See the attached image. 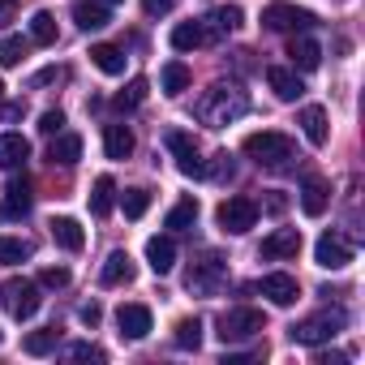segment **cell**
Returning a JSON list of instances; mask_svg holds the SVG:
<instances>
[{"label":"cell","mask_w":365,"mask_h":365,"mask_svg":"<svg viewBox=\"0 0 365 365\" xmlns=\"http://www.w3.org/2000/svg\"><path fill=\"white\" fill-rule=\"evenodd\" d=\"M211 35H207V22H176L172 26V48L176 52H194V48H202Z\"/></svg>","instance_id":"24"},{"label":"cell","mask_w":365,"mask_h":365,"mask_svg":"<svg viewBox=\"0 0 365 365\" xmlns=\"http://www.w3.org/2000/svg\"><path fill=\"white\" fill-rule=\"evenodd\" d=\"M314 262H318L322 271H344V267L352 262V245H348L339 232H322L318 245H314Z\"/></svg>","instance_id":"10"},{"label":"cell","mask_w":365,"mask_h":365,"mask_svg":"<svg viewBox=\"0 0 365 365\" xmlns=\"http://www.w3.org/2000/svg\"><path fill=\"white\" fill-rule=\"evenodd\" d=\"M262 26L267 31H279V35H297V31H309L318 26V18L301 5H288V0H275V5L262 9Z\"/></svg>","instance_id":"7"},{"label":"cell","mask_w":365,"mask_h":365,"mask_svg":"<svg viewBox=\"0 0 365 365\" xmlns=\"http://www.w3.org/2000/svg\"><path fill=\"white\" fill-rule=\"evenodd\" d=\"M344 327H348V314H344V309H318V314L301 318V322H297L288 335H292L297 344H305V348H318V344L335 339Z\"/></svg>","instance_id":"3"},{"label":"cell","mask_w":365,"mask_h":365,"mask_svg":"<svg viewBox=\"0 0 365 365\" xmlns=\"http://www.w3.org/2000/svg\"><path fill=\"white\" fill-rule=\"evenodd\" d=\"M348 356L344 352H322V356H314V365H344Z\"/></svg>","instance_id":"47"},{"label":"cell","mask_w":365,"mask_h":365,"mask_svg":"<svg viewBox=\"0 0 365 365\" xmlns=\"http://www.w3.org/2000/svg\"><path fill=\"white\" fill-rule=\"evenodd\" d=\"M31 43H56V18L48 14V9H39L35 18H31Z\"/></svg>","instance_id":"34"},{"label":"cell","mask_w":365,"mask_h":365,"mask_svg":"<svg viewBox=\"0 0 365 365\" xmlns=\"http://www.w3.org/2000/svg\"><path fill=\"white\" fill-rule=\"evenodd\" d=\"M172 344L185 348V352H190V348L198 352V344H202V322H198V318H180L176 331H172Z\"/></svg>","instance_id":"31"},{"label":"cell","mask_w":365,"mask_h":365,"mask_svg":"<svg viewBox=\"0 0 365 365\" xmlns=\"http://www.w3.org/2000/svg\"><path fill=\"white\" fill-rule=\"evenodd\" d=\"M194 220H198V198H180V202L168 211L163 228H172V232H190V228H194Z\"/></svg>","instance_id":"29"},{"label":"cell","mask_w":365,"mask_h":365,"mask_svg":"<svg viewBox=\"0 0 365 365\" xmlns=\"http://www.w3.org/2000/svg\"><path fill=\"white\" fill-rule=\"evenodd\" d=\"M116 327H120L125 339H146L150 335V309L138 305V301H129V305L116 309Z\"/></svg>","instance_id":"12"},{"label":"cell","mask_w":365,"mask_h":365,"mask_svg":"<svg viewBox=\"0 0 365 365\" xmlns=\"http://www.w3.org/2000/svg\"><path fill=\"white\" fill-rule=\"evenodd\" d=\"M142 9H146V18H163L176 9V0H142Z\"/></svg>","instance_id":"44"},{"label":"cell","mask_w":365,"mask_h":365,"mask_svg":"<svg viewBox=\"0 0 365 365\" xmlns=\"http://www.w3.org/2000/svg\"><path fill=\"white\" fill-rule=\"evenodd\" d=\"M56 339H61V331H56V327H43V331L26 335V344H22V348H26L31 356H48V352L56 348Z\"/></svg>","instance_id":"36"},{"label":"cell","mask_w":365,"mask_h":365,"mask_svg":"<svg viewBox=\"0 0 365 365\" xmlns=\"http://www.w3.org/2000/svg\"><path fill=\"white\" fill-rule=\"evenodd\" d=\"M241 26V5H220L215 14H211V26H207V35L215 39V35H224V31H237Z\"/></svg>","instance_id":"33"},{"label":"cell","mask_w":365,"mask_h":365,"mask_svg":"<svg viewBox=\"0 0 365 365\" xmlns=\"http://www.w3.org/2000/svg\"><path fill=\"white\" fill-rule=\"evenodd\" d=\"M73 22H78L82 31H103L112 18H108V5H103V0H78V5H73Z\"/></svg>","instance_id":"25"},{"label":"cell","mask_w":365,"mask_h":365,"mask_svg":"<svg viewBox=\"0 0 365 365\" xmlns=\"http://www.w3.org/2000/svg\"><path fill=\"white\" fill-rule=\"evenodd\" d=\"M0 103H5V82H0Z\"/></svg>","instance_id":"49"},{"label":"cell","mask_w":365,"mask_h":365,"mask_svg":"<svg viewBox=\"0 0 365 365\" xmlns=\"http://www.w3.org/2000/svg\"><path fill=\"white\" fill-rule=\"evenodd\" d=\"M69 78V69H61V65H48V69H39L35 78H31V86H52V82H65Z\"/></svg>","instance_id":"42"},{"label":"cell","mask_w":365,"mask_h":365,"mask_svg":"<svg viewBox=\"0 0 365 365\" xmlns=\"http://www.w3.org/2000/svg\"><path fill=\"white\" fill-rule=\"evenodd\" d=\"M215 220H220V228L224 232H232V237H241V232H250L254 224H258V202L254 198H224L220 202V211H215Z\"/></svg>","instance_id":"8"},{"label":"cell","mask_w":365,"mask_h":365,"mask_svg":"<svg viewBox=\"0 0 365 365\" xmlns=\"http://www.w3.org/2000/svg\"><path fill=\"white\" fill-rule=\"evenodd\" d=\"M69 284V271L65 267H43L39 271V288H65Z\"/></svg>","instance_id":"41"},{"label":"cell","mask_w":365,"mask_h":365,"mask_svg":"<svg viewBox=\"0 0 365 365\" xmlns=\"http://www.w3.org/2000/svg\"><path fill=\"white\" fill-rule=\"evenodd\" d=\"M125 61H129V56H125L116 43H95V48H91V65H95L99 73H108V78H120V73H125Z\"/></svg>","instance_id":"22"},{"label":"cell","mask_w":365,"mask_h":365,"mask_svg":"<svg viewBox=\"0 0 365 365\" xmlns=\"http://www.w3.org/2000/svg\"><path fill=\"white\" fill-rule=\"evenodd\" d=\"M0 339H5V331H0Z\"/></svg>","instance_id":"51"},{"label":"cell","mask_w":365,"mask_h":365,"mask_svg":"<svg viewBox=\"0 0 365 365\" xmlns=\"http://www.w3.org/2000/svg\"><path fill=\"white\" fill-rule=\"evenodd\" d=\"M190 82H194V73H190V65H180V61H168V65L159 69V91H163L168 99L185 95V91H190Z\"/></svg>","instance_id":"20"},{"label":"cell","mask_w":365,"mask_h":365,"mask_svg":"<svg viewBox=\"0 0 365 365\" xmlns=\"http://www.w3.org/2000/svg\"><path fill=\"white\" fill-rule=\"evenodd\" d=\"M0 305H5L18 322H22V318H35L39 305H43L39 284H35V279H5V284H0Z\"/></svg>","instance_id":"6"},{"label":"cell","mask_w":365,"mask_h":365,"mask_svg":"<svg viewBox=\"0 0 365 365\" xmlns=\"http://www.w3.org/2000/svg\"><path fill=\"white\" fill-rule=\"evenodd\" d=\"M129 279H133V258H129L125 250H112L108 262H103V271H99V284H103V288H120V284H129Z\"/></svg>","instance_id":"19"},{"label":"cell","mask_w":365,"mask_h":365,"mask_svg":"<svg viewBox=\"0 0 365 365\" xmlns=\"http://www.w3.org/2000/svg\"><path fill=\"white\" fill-rule=\"evenodd\" d=\"M65 356H73V361H108V352L99 344H69Z\"/></svg>","instance_id":"39"},{"label":"cell","mask_w":365,"mask_h":365,"mask_svg":"<svg viewBox=\"0 0 365 365\" xmlns=\"http://www.w3.org/2000/svg\"><path fill=\"white\" fill-rule=\"evenodd\" d=\"M78 318H82V322H86V327H99V318H103V309H99V305H95V301H86V305H82V309H78Z\"/></svg>","instance_id":"45"},{"label":"cell","mask_w":365,"mask_h":365,"mask_svg":"<svg viewBox=\"0 0 365 365\" xmlns=\"http://www.w3.org/2000/svg\"><path fill=\"white\" fill-rule=\"evenodd\" d=\"M0 116H5V120H18V116H22V103H5V108H0Z\"/></svg>","instance_id":"48"},{"label":"cell","mask_w":365,"mask_h":365,"mask_svg":"<svg viewBox=\"0 0 365 365\" xmlns=\"http://www.w3.org/2000/svg\"><path fill=\"white\" fill-rule=\"evenodd\" d=\"M258 292H262L271 305H279V309H288V305H297V301H301V284H297L292 275H284V271H275V275H262Z\"/></svg>","instance_id":"11"},{"label":"cell","mask_w":365,"mask_h":365,"mask_svg":"<svg viewBox=\"0 0 365 365\" xmlns=\"http://www.w3.org/2000/svg\"><path fill=\"white\" fill-rule=\"evenodd\" d=\"M14 14H18L14 0H0V26H9V22H14Z\"/></svg>","instance_id":"46"},{"label":"cell","mask_w":365,"mask_h":365,"mask_svg":"<svg viewBox=\"0 0 365 365\" xmlns=\"http://www.w3.org/2000/svg\"><path fill=\"white\" fill-rule=\"evenodd\" d=\"M288 56H292V69H301V73H314L322 65V48L314 39H305V35L288 43Z\"/></svg>","instance_id":"26"},{"label":"cell","mask_w":365,"mask_h":365,"mask_svg":"<svg viewBox=\"0 0 365 365\" xmlns=\"http://www.w3.org/2000/svg\"><path fill=\"white\" fill-rule=\"evenodd\" d=\"M31 254H35V245H31V241H22V237H0V267L26 262Z\"/></svg>","instance_id":"32"},{"label":"cell","mask_w":365,"mask_h":365,"mask_svg":"<svg viewBox=\"0 0 365 365\" xmlns=\"http://www.w3.org/2000/svg\"><path fill=\"white\" fill-rule=\"evenodd\" d=\"M267 86H271V91H275V99H284V103H297V99L305 95L301 73H297V69H284V65L267 69Z\"/></svg>","instance_id":"14"},{"label":"cell","mask_w":365,"mask_h":365,"mask_svg":"<svg viewBox=\"0 0 365 365\" xmlns=\"http://www.w3.org/2000/svg\"><path fill=\"white\" fill-rule=\"evenodd\" d=\"M258 331H267V318H262V309H254V305H237V309H228L224 318H220V339L224 344H245V339H254Z\"/></svg>","instance_id":"5"},{"label":"cell","mask_w":365,"mask_h":365,"mask_svg":"<svg viewBox=\"0 0 365 365\" xmlns=\"http://www.w3.org/2000/svg\"><path fill=\"white\" fill-rule=\"evenodd\" d=\"M120 207H125L129 220H142L146 207H150V194H146V190H125V194H120Z\"/></svg>","instance_id":"38"},{"label":"cell","mask_w":365,"mask_h":365,"mask_svg":"<svg viewBox=\"0 0 365 365\" xmlns=\"http://www.w3.org/2000/svg\"><path fill=\"white\" fill-rule=\"evenodd\" d=\"M48 228H52V241H56L61 250H69V254H78V250L86 245V232H82V224H78V220H69V215L52 220Z\"/></svg>","instance_id":"23"},{"label":"cell","mask_w":365,"mask_h":365,"mask_svg":"<svg viewBox=\"0 0 365 365\" xmlns=\"http://www.w3.org/2000/svg\"><path fill=\"white\" fill-rule=\"evenodd\" d=\"M245 112H250V99H245V91H237V86H211V91L202 95V103H198V116H202L211 129H224V125L241 120Z\"/></svg>","instance_id":"2"},{"label":"cell","mask_w":365,"mask_h":365,"mask_svg":"<svg viewBox=\"0 0 365 365\" xmlns=\"http://www.w3.org/2000/svg\"><path fill=\"white\" fill-rule=\"evenodd\" d=\"M146 91H150V86H146V78H133V82H129V86H125V91H120V95H116L112 103H116L120 112H133V108H138V103L146 99Z\"/></svg>","instance_id":"37"},{"label":"cell","mask_w":365,"mask_h":365,"mask_svg":"<svg viewBox=\"0 0 365 365\" xmlns=\"http://www.w3.org/2000/svg\"><path fill=\"white\" fill-rule=\"evenodd\" d=\"M168 150H172V159H176V168L185 172V176H207V159H202V150H198V142L185 133V129H172L168 138Z\"/></svg>","instance_id":"9"},{"label":"cell","mask_w":365,"mask_h":365,"mask_svg":"<svg viewBox=\"0 0 365 365\" xmlns=\"http://www.w3.org/2000/svg\"><path fill=\"white\" fill-rule=\"evenodd\" d=\"M301 129H305V138H309V146H327V138H331V125H327V112H322L318 103H309V108H301Z\"/></svg>","instance_id":"27"},{"label":"cell","mask_w":365,"mask_h":365,"mask_svg":"<svg viewBox=\"0 0 365 365\" xmlns=\"http://www.w3.org/2000/svg\"><path fill=\"white\" fill-rule=\"evenodd\" d=\"M146 267H150L155 275H168V271L176 267V241H172V237H150V241H146Z\"/></svg>","instance_id":"18"},{"label":"cell","mask_w":365,"mask_h":365,"mask_svg":"<svg viewBox=\"0 0 365 365\" xmlns=\"http://www.w3.org/2000/svg\"><path fill=\"white\" fill-rule=\"evenodd\" d=\"M224 284H228V262H224L220 254H202V258L190 267V275H185V288H190L194 297H215Z\"/></svg>","instance_id":"4"},{"label":"cell","mask_w":365,"mask_h":365,"mask_svg":"<svg viewBox=\"0 0 365 365\" xmlns=\"http://www.w3.org/2000/svg\"><path fill=\"white\" fill-rule=\"evenodd\" d=\"M48 159L52 163H61V168H73L78 159H82V138L78 133H52V146H48Z\"/></svg>","instance_id":"21"},{"label":"cell","mask_w":365,"mask_h":365,"mask_svg":"<svg viewBox=\"0 0 365 365\" xmlns=\"http://www.w3.org/2000/svg\"><path fill=\"white\" fill-rule=\"evenodd\" d=\"M61 129H65V112H61V108H48V112L39 116V133L52 138V133H61Z\"/></svg>","instance_id":"40"},{"label":"cell","mask_w":365,"mask_h":365,"mask_svg":"<svg viewBox=\"0 0 365 365\" xmlns=\"http://www.w3.org/2000/svg\"><path fill=\"white\" fill-rule=\"evenodd\" d=\"M31 207H35V194H31V185L26 180H14V185L5 190V202H0V220H26L31 215Z\"/></svg>","instance_id":"13"},{"label":"cell","mask_w":365,"mask_h":365,"mask_svg":"<svg viewBox=\"0 0 365 365\" xmlns=\"http://www.w3.org/2000/svg\"><path fill=\"white\" fill-rule=\"evenodd\" d=\"M31 52V43L26 39H18V35H9V39H0V69H14V65H22V56Z\"/></svg>","instance_id":"35"},{"label":"cell","mask_w":365,"mask_h":365,"mask_svg":"<svg viewBox=\"0 0 365 365\" xmlns=\"http://www.w3.org/2000/svg\"><path fill=\"white\" fill-rule=\"evenodd\" d=\"M103 5H120V0H103Z\"/></svg>","instance_id":"50"},{"label":"cell","mask_w":365,"mask_h":365,"mask_svg":"<svg viewBox=\"0 0 365 365\" xmlns=\"http://www.w3.org/2000/svg\"><path fill=\"white\" fill-rule=\"evenodd\" d=\"M207 172H211V176H220V180H232V176H237V163H232V155L224 150V155H215V163H211Z\"/></svg>","instance_id":"43"},{"label":"cell","mask_w":365,"mask_h":365,"mask_svg":"<svg viewBox=\"0 0 365 365\" xmlns=\"http://www.w3.org/2000/svg\"><path fill=\"white\" fill-rule=\"evenodd\" d=\"M112 207H116V180L112 176H99L95 190H91V211L103 220V215H112Z\"/></svg>","instance_id":"30"},{"label":"cell","mask_w":365,"mask_h":365,"mask_svg":"<svg viewBox=\"0 0 365 365\" xmlns=\"http://www.w3.org/2000/svg\"><path fill=\"white\" fill-rule=\"evenodd\" d=\"M103 150H108V159H129L133 155V133L125 125H108L103 129Z\"/></svg>","instance_id":"28"},{"label":"cell","mask_w":365,"mask_h":365,"mask_svg":"<svg viewBox=\"0 0 365 365\" xmlns=\"http://www.w3.org/2000/svg\"><path fill=\"white\" fill-rule=\"evenodd\" d=\"M26 159H31V142L22 133H0V168L18 172V168H26Z\"/></svg>","instance_id":"17"},{"label":"cell","mask_w":365,"mask_h":365,"mask_svg":"<svg viewBox=\"0 0 365 365\" xmlns=\"http://www.w3.org/2000/svg\"><path fill=\"white\" fill-rule=\"evenodd\" d=\"M327 207H331V185H327L322 176H309L305 185H301V211H305L309 220H318Z\"/></svg>","instance_id":"16"},{"label":"cell","mask_w":365,"mask_h":365,"mask_svg":"<svg viewBox=\"0 0 365 365\" xmlns=\"http://www.w3.org/2000/svg\"><path fill=\"white\" fill-rule=\"evenodd\" d=\"M301 254V228H275L262 241V258H297Z\"/></svg>","instance_id":"15"},{"label":"cell","mask_w":365,"mask_h":365,"mask_svg":"<svg viewBox=\"0 0 365 365\" xmlns=\"http://www.w3.org/2000/svg\"><path fill=\"white\" fill-rule=\"evenodd\" d=\"M241 150H245V159H254L258 168H271V172H279V168H288V163L297 159V142H292L288 133H279V129L250 133V138L241 142Z\"/></svg>","instance_id":"1"}]
</instances>
